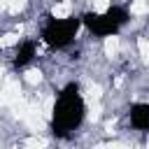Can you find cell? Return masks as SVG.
I'll return each instance as SVG.
<instances>
[{"label":"cell","mask_w":149,"mask_h":149,"mask_svg":"<svg viewBox=\"0 0 149 149\" xmlns=\"http://www.w3.org/2000/svg\"><path fill=\"white\" fill-rule=\"evenodd\" d=\"M86 116H88V102L79 81H68L54 93L51 107L47 112V126L51 135L70 137L84 126Z\"/></svg>","instance_id":"obj_1"},{"label":"cell","mask_w":149,"mask_h":149,"mask_svg":"<svg viewBox=\"0 0 149 149\" xmlns=\"http://www.w3.org/2000/svg\"><path fill=\"white\" fill-rule=\"evenodd\" d=\"M37 51H40V37L35 40V37L21 35V40L12 47V58H9L12 68H14V70H26V68H30L33 61L37 58Z\"/></svg>","instance_id":"obj_4"},{"label":"cell","mask_w":149,"mask_h":149,"mask_svg":"<svg viewBox=\"0 0 149 149\" xmlns=\"http://www.w3.org/2000/svg\"><path fill=\"white\" fill-rule=\"evenodd\" d=\"M128 126L135 133H149V102L135 100L128 105Z\"/></svg>","instance_id":"obj_5"},{"label":"cell","mask_w":149,"mask_h":149,"mask_svg":"<svg viewBox=\"0 0 149 149\" xmlns=\"http://www.w3.org/2000/svg\"><path fill=\"white\" fill-rule=\"evenodd\" d=\"M130 19H133L130 7L121 5V2H109L102 9L88 7L86 12H81V26H84V30L91 37L100 40V42L107 40V37L121 35V30L130 23Z\"/></svg>","instance_id":"obj_2"},{"label":"cell","mask_w":149,"mask_h":149,"mask_svg":"<svg viewBox=\"0 0 149 149\" xmlns=\"http://www.w3.org/2000/svg\"><path fill=\"white\" fill-rule=\"evenodd\" d=\"M81 14H68V16H54L49 14L40 26V42L51 51H63L74 44L79 30H81Z\"/></svg>","instance_id":"obj_3"}]
</instances>
